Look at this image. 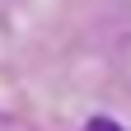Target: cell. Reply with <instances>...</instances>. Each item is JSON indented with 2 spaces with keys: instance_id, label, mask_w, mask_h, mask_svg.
<instances>
[{
  "instance_id": "obj_1",
  "label": "cell",
  "mask_w": 131,
  "mask_h": 131,
  "mask_svg": "<svg viewBox=\"0 0 131 131\" xmlns=\"http://www.w3.org/2000/svg\"><path fill=\"white\" fill-rule=\"evenodd\" d=\"M84 131H126V126H122L117 117H89V122H84Z\"/></svg>"
}]
</instances>
